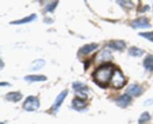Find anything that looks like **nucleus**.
I'll list each match as a JSON object with an SVG mask.
<instances>
[{
  "instance_id": "4468645a",
  "label": "nucleus",
  "mask_w": 153,
  "mask_h": 124,
  "mask_svg": "<svg viewBox=\"0 0 153 124\" xmlns=\"http://www.w3.org/2000/svg\"><path fill=\"white\" fill-rule=\"evenodd\" d=\"M25 81H28L30 82H43L47 79V78L43 75H30V76H27L24 78Z\"/></svg>"
},
{
  "instance_id": "f8f14e48",
  "label": "nucleus",
  "mask_w": 153,
  "mask_h": 124,
  "mask_svg": "<svg viewBox=\"0 0 153 124\" xmlns=\"http://www.w3.org/2000/svg\"><path fill=\"white\" fill-rule=\"evenodd\" d=\"M45 61L43 59H37L33 61L31 63V66L29 67L30 71H36V70H39L41 68H43L45 66Z\"/></svg>"
},
{
  "instance_id": "b1692460",
  "label": "nucleus",
  "mask_w": 153,
  "mask_h": 124,
  "mask_svg": "<svg viewBox=\"0 0 153 124\" xmlns=\"http://www.w3.org/2000/svg\"><path fill=\"white\" fill-rule=\"evenodd\" d=\"M0 85H1V87L3 86V85H9L8 83H3V82H1V84H0Z\"/></svg>"
},
{
  "instance_id": "39448f33",
  "label": "nucleus",
  "mask_w": 153,
  "mask_h": 124,
  "mask_svg": "<svg viewBox=\"0 0 153 124\" xmlns=\"http://www.w3.org/2000/svg\"><path fill=\"white\" fill-rule=\"evenodd\" d=\"M131 25L134 28H147L152 27L151 24L149 23V19L145 16H142V17L133 20Z\"/></svg>"
},
{
  "instance_id": "20e7f679",
  "label": "nucleus",
  "mask_w": 153,
  "mask_h": 124,
  "mask_svg": "<svg viewBox=\"0 0 153 124\" xmlns=\"http://www.w3.org/2000/svg\"><path fill=\"white\" fill-rule=\"evenodd\" d=\"M67 94H68V91H67V90H64V91H63L62 92L56 97V99H55V102H54L53 105H52V108H51L50 109V111H52V114H56L57 112L58 111V109L61 107V104H62V102H64V99L66 98Z\"/></svg>"
},
{
  "instance_id": "ddd939ff",
  "label": "nucleus",
  "mask_w": 153,
  "mask_h": 124,
  "mask_svg": "<svg viewBox=\"0 0 153 124\" xmlns=\"http://www.w3.org/2000/svg\"><path fill=\"white\" fill-rule=\"evenodd\" d=\"M6 99L13 102H17L22 98V95L19 92H10L5 96Z\"/></svg>"
},
{
  "instance_id": "2eb2a0df",
  "label": "nucleus",
  "mask_w": 153,
  "mask_h": 124,
  "mask_svg": "<svg viewBox=\"0 0 153 124\" xmlns=\"http://www.w3.org/2000/svg\"><path fill=\"white\" fill-rule=\"evenodd\" d=\"M143 66L149 71H153V55H149L143 61Z\"/></svg>"
},
{
  "instance_id": "f3484780",
  "label": "nucleus",
  "mask_w": 153,
  "mask_h": 124,
  "mask_svg": "<svg viewBox=\"0 0 153 124\" xmlns=\"http://www.w3.org/2000/svg\"><path fill=\"white\" fill-rule=\"evenodd\" d=\"M73 105L77 110H82L84 109L87 106L86 103L84 102V100L80 99H75L73 101Z\"/></svg>"
},
{
  "instance_id": "5701e85b",
  "label": "nucleus",
  "mask_w": 153,
  "mask_h": 124,
  "mask_svg": "<svg viewBox=\"0 0 153 124\" xmlns=\"http://www.w3.org/2000/svg\"><path fill=\"white\" fill-rule=\"evenodd\" d=\"M152 105H153V99H148L144 102V105L148 106Z\"/></svg>"
},
{
  "instance_id": "393cba45",
  "label": "nucleus",
  "mask_w": 153,
  "mask_h": 124,
  "mask_svg": "<svg viewBox=\"0 0 153 124\" xmlns=\"http://www.w3.org/2000/svg\"><path fill=\"white\" fill-rule=\"evenodd\" d=\"M0 124H4V123H0Z\"/></svg>"
},
{
  "instance_id": "f03ea898",
  "label": "nucleus",
  "mask_w": 153,
  "mask_h": 124,
  "mask_svg": "<svg viewBox=\"0 0 153 124\" xmlns=\"http://www.w3.org/2000/svg\"><path fill=\"white\" fill-rule=\"evenodd\" d=\"M111 82L113 87H114L117 89L122 88L126 83V79L123 75L122 72L118 69L114 70V73L112 76Z\"/></svg>"
},
{
  "instance_id": "aec40b11",
  "label": "nucleus",
  "mask_w": 153,
  "mask_h": 124,
  "mask_svg": "<svg viewBox=\"0 0 153 124\" xmlns=\"http://www.w3.org/2000/svg\"><path fill=\"white\" fill-rule=\"evenodd\" d=\"M117 2L119 3V4H120L125 8L131 9L134 7V3L131 1H117Z\"/></svg>"
},
{
  "instance_id": "1a4fd4ad",
  "label": "nucleus",
  "mask_w": 153,
  "mask_h": 124,
  "mask_svg": "<svg viewBox=\"0 0 153 124\" xmlns=\"http://www.w3.org/2000/svg\"><path fill=\"white\" fill-rule=\"evenodd\" d=\"M109 47L111 49H115V50L123 51L126 48V43L123 40H112L109 43Z\"/></svg>"
},
{
  "instance_id": "dca6fc26",
  "label": "nucleus",
  "mask_w": 153,
  "mask_h": 124,
  "mask_svg": "<svg viewBox=\"0 0 153 124\" xmlns=\"http://www.w3.org/2000/svg\"><path fill=\"white\" fill-rule=\"evenodd\" d=\"M73 89H74L76 92H85V91H88V87H87L85 84L82 83V82H74L73 85Z\"/></svg>"
},
{
  "instance_id": "0eeeda50",
  "label": "nucleus",
  "mask_w": 153,
  "mask_h": 124,
  "mask_svg": "<svg viewBox=\"0 0 153 124\" xmlns=\"http://www.w3.org/2000/svg\"><path fill=\"white\" fill-rule=\"evenodd\" d=\"M127 94L133 97H140L143 94V88L137 85H131L126 90Z\"/></svg>"
},
{
  "instance_id": "423d86ee",
  "label": "nucleus",
  "mask_w": 153,
  "mask_h": 124,
  "mask_svg": "<svg viewBox=\"0 0 153 124\" xmlns=\"http://www.w3.org/2000/svg\"><path fill=\"white\" fill-rule=\"evenodd\" d=\"M131 97L128 94H123L121 97H118L116 99L115 102L117 105L120 108H126L131 103Z\"/></svg>"
},
{
  "instance_id": "6e6552de",
  "label": "nucleus",
  "mask_w": 153,
  "mask_h": 124,
  "mask_svg": "<svg viewBox=\"0 0 153 124\" xmlns=\"http://www.w3.org/2000/svg\"><path fill=\"white\" fill-rule=\"evenodd\" d=\"M36 19H37V15H36L35 13H33V14H31L30 16H26V17L23 18V19L10 22V25H22V24L28 23V22H32V21L35 20Z\"/></svg>"
},
{
  "instance_id": "9b49d317",
  "label": "nucleus",
  "mask_w": 153,
  "mask_h": 124,
  "mask_svg": "<svg viewBox=\"0 0 153 124\" xmlns=\"http://www.w3.org/2000/svg\"><path fill=\"white\" fill-rule=\"evenodd\" d=\"M98 48V45L96 44V43H91V44H86L84 46H82L79 51V54H82V55H87V54H89L90 52H91L92 51H94V49H97Z\"/></svg>"
},
{
  "instance_id": "9d476101",
  "label": "nucleus",
  "mask_w": 153,
  "mask_h": 124,
  "mask_svg": "<svg viewBox=\"0 0 153 124\" xmlns=\"http://www.w3.org/2000/svg\"><path fill=\"white\" fill-rule=\"evenodd\" d=\"M112 59V55L109 51L104 50L100 52L97 56V61L98 62H105Z\"/></svg>"
},
{
  "instance_id": "6ab92c4d",
  "label": "nucleus",
  "mask_w": 153,
  "mask_h": 124,
  "mask_svg": "<svg viewBox=\"0 0 153 124\" xmlns=\"http://www.w3.org/2000/svg\"><path fill=\"white\" fill-rule=\"evenodd\" d=\"M149 120H150V115H149V114L148 113V112L146 111L140 115V118H139L138 120V123L143 124L145 122H147Z\"/></svg>"
},
{
  "instance_id": "412c9836",
  "label": "nucleus",
  "mask_w": 153,
  "mask_h": 124,
  "mask_svg": "<svg viewBox=\"0 0 153 124\" xmlns=\"http://www.w3.org/2000/svg\"><path fill=\"white\" fill-rule=\"evenodd\" d=\"M58 1H52V2L48 4L47 5H46V8H45L46 11L53 12L54 10L55 9V7H56L57 5H58Z\"/></svg>"
},
{
  "instance_id": "4be33fe9",
  "label": "nucleus",
  "mask_w": 153,
  "mask_h": 124,
  "mask_svg": "<svg viewBox=\"0 0 153 124\" xmlns=\"http://www.w3.org/2000/svg\"><path fill=\"white\" fill-rule=\"evenodd\" d=\"M139 35L140 37H143L144 38L147 39L149 41L153 42V31H150V32H141L139 33Z\"/></svg>"
},
{
  "instance_id": "f257e3e1",
  "label": "nucleus",
  "mask_w": 153,
  "mask_h": 124,
  "mask_svg": "<svg viewBox=\"0 0 153 124\" xmlns=\"http://www.w3.org/2000/svg\"><path fill=\"white\" fill-rule=\"evenodd\" d=\"M114 73V66L111 64H105L100 66L93 73V77L95 82L100 86L105 87L108 85L109 81L111 80Z\"/></svg>"
},
{
  "instance_id": "7ed1b4c3",
  "label": "nucleus",
  "mask_w": 153,
  "mask_h": 124,
  "mask_svg": "<svg viewBox=\"0 0 153 124\" xmlns=\"http://www.w3.org/2000/svg\"><path fill=\"white\" fill-rule=\"evenodd\" d=\"M40 107L39 99L35 97L30 96L28 97L23 103V108L27 111H34Z\"/></svg>"
},
{
  "instance_id": "a211bd4d",
  "label": "nucleus",
  "mask_w": 153,
  "mask_h": 124,
  "mask_svg": "<svg viewBox=\"0 0 153 124\" xmlns=\"http://www.w3.org/2000/svg\"><path fill=\"white\" fill-rule=\"evenodd\" d=\"M143 54V51L139 48L133 46L128 49V55L132 57H140Z\"/></svg>"
}]
</instances>
